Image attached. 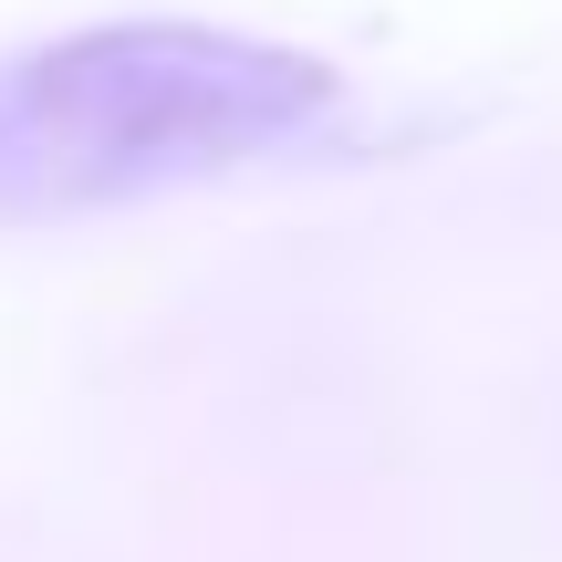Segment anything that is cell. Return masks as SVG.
Segmentation results:
<instances>
[{
  "label": "cell",
  "mask_w": 562,
  "mask_h": 562,
  "mask_svg": "<svg viewBox=\"0 0 562 562\" xmlns=\"http://www.w3.org/2000/svg\"><path fill=\"white\" fill-rule=\"evenodd\" d=\"M344 125L323 53L220 21H83L0 53V229L104 220L313 157Z\"/></svg>",
  "instance_id": "cell-1"
}]
</instances>
